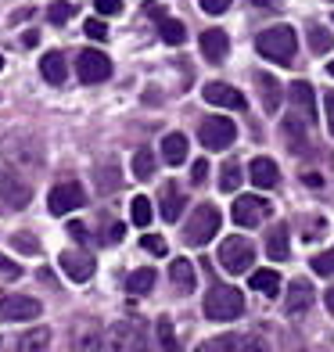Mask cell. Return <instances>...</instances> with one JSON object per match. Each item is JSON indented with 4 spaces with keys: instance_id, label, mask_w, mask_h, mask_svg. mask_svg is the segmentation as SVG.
I'll list each match as a JSON object with an SVG mask.
<instances>
[{
    "instance_id": "obj_33",
    "label": "cell",
    "mask_w": 334,
    "mask_h": 352,
    "mask_svg": "<svg viewBox=\"0 0 334 352\" xmlns=\"http://www.w3.org/2000/svg\"><path fill=\"white\" fill-rule=\"evenodd\" d=\"M309 47H313L316 54H327L331 47H334L331 29H327V25H313V29H309Z\"/></svg>"
},
{
    "instance_id": "obj_36",
    "label": "cell",
    "mask_w": 334,
    "mask_h": 352,
    "mask_svg": "<svg viewBox=\"0 0 334 352\" xmlns=\"http://www.w3.org/2000/svg\"><path fill=\"white\" fill-rule=\"evenodd\" d=\"M69 19H72V4H69V0H54V4L47 8V22H51V25H65Z\"/></svg>"
},
{
    "instance_id": "obj_15",
    "label": "cell",
    "mask_w": 334,
    "mask_h": 352,
    "mask_svg": "<svg viewBox=\"0 0 334 352\" xmlns=\"http://www.w3.org/2000/svg\"><path fill=\"white\" fill-rule=\"evenodd\" d=\"M72 352H104V334L93 320H79L72 327Z\"/></svg>"
},
{
    "instance_id": "obj_47",
    "label": "cell",
    "mask_w": 334,
    "mask_h": 352,
    "mask_svg": "<svg viewBox=\"0 0 334 352\" xmlns=\"http://www.w3.org/2000/svg\"><path fill=\"white\" fill-rule=\"evenodd\" d=\"M144 248H148L151 255H166V241H162V237H151V234H148V237H144Z\"/></svg>"
},
{
    "instance_id": "obj_12",
    "label": "cell",
    "mask_w": 334,
    "mask_h": 352,
    "mask_svg": "<svg viewBox=\"0 0 334 352\" xmlns=\"http://www.w3.org/2000/svg\"><path fill=\"white\" fill-rule=\"evenodd\" d=\"M58 263H61V270H65V277L76 280V284H83V280L93 277V255L79 252V248H65L58 255Z\"/></svg>"
},
{
    "instance_id": "obj_38",
    "label": "cell",
    "mask_w": 334,
    "mask_h": 352,
    "mask_svg": "<svg viewBox=\"0 0 334 352\" xmlns=\"http://www.w3.org/2000/svg\"><path fill=\"white\" fill-rule=\"evenodd\" d=\"M130 216H133L137 227H148V223H151V201H148L144 195H137V198H133V209H130Z\"/></svg>"
},
{
    "instance_id": "obj_20",
    "label": "cell",
    "mask_w": 334,
    "mask_h": 352,
    "mask_svg": "<svg viewBox=\"0 0 334 352\" xmlns=\"http://www.w3.org/2000/svg\"><path fill=\"white\" fill-rule=\"evenodd\" d=\"M256 87H259V98H263V108L269 111V116H277V108L284 101V90L277 83V76L269 72H256Z\"/></svg>"
},
{
    "instance_id": "obj_32",
    "label": "cell",
    "mask_w": 334,
    "mask_h": 352,
    "mask_svg": "<svg viewBox=\"0 0 334 352\" xmlns=\"http://www.w3.org/2000/svg\"><path fill=\"white\" fill-rule=\"evenodd\" d=\"M158 345H162V352H180L177 327H172V320H169V316L158 320Z\"/></svg>"
},
{
    "instance_id": "obj_35",
    "label": "cell",
    "mask_w": 334,
    "mask_h": 352,
    "mask_svg": "<svg viewBox=\"0 0 334 352\" xmlns=\"http://www.w3.org/2000/svg\"><path fill=\"white\" fill-rule=\"evenodd\" d=\"M241 187V166L237 162H227L219 173V190H237Z\"/></svg>"
},
{
    "instance_id": "obj_43",
    "label": "cell",
    "mask_w": 334,
    "mask_h": 352,
    "mask_svg": "<svg viewBox=\"0 0 334 352\" xmlns=\"http://www.w3.org/2000/svg\"><path fill=\"white\" fill-rule=\"evenodd\" d=\"M205 176H209V162H205V158H198V162L190 166V184L201 187V184H205Z\"/></svg>"
},
{
    "instance_id": "obj_49",
    "label": "cell",
    "mask_w": 334,
    "mask_h": 352,
    "mask_svg": "<svg viewBox=\"0 0 334 352\" xmlns=\"http://www.w3.org/2000/svg\"><path fill=\"white\" fill-rule=\"evenodd\" d=\"M33 14H36L33 8H19V11L11 14V22H14V25H19V22H29V19H33Z\"/></svg>"
},
{
    "instance_id": "obj_54",
    "label": "cell",
    "mask_w": 334,
    "mask_h": 352,
    "mask_svg": "<svg viewBox=\"0 0 334 352\" xmlns=\"http://www.w3.org/2000/svg\"><path fill=\"white\" fill-rule=\"evenodd\" d=\"M324 302H327V309H331V313H334V284H331V287H327V295H324Z\"/></svg>"
},
{
    "instance_id": "obj_57",
    "label": "cell",
    "mask_w": 334,
    "mask_h": 352,
    "mask_svg": "<svg viewBox=\"0 0 334 352\" xmlns=\"http://www.w3.org/2000/svg\"><path fill=\"white\" fill-rule=\"evenodd\" d=\"M0 69H4V58H0Z\"/></svg>"
},
{
    "instance_id": "obj_5",
    "label": "cell",
    "mask_w": 334,
    "mask_h": 352,
    "mask_svg": "<svg viewBox=\"0 0 334 352\" xmlns=\"http://www.w3.org/2000/svg\"><path fill=\"white\" fill-rule=\"evenodd\" d=\"M104 352H148L144 327L133 324V320L111 324V327H108V334H104Z\"/></svg>"
},
{
    "instance_id": "obj_1",
    "label": "cell",
    "mask_w": 334,
    "mask_h": 352,
    "mask_svg": "<svg viewBox=\"0 0 334 352\" xmlns=\"http://www.w3.org/2000/svg\"><path fill=\"white\" fill-rule=\"evenodd\" d=\"M0 155H4V162L19 173H33V169L43 166V144L33 133H8L0 140Z\"/></svg>"
},
{
    "instance_id": "obj_9",
    "label": "cell",
    "mask_w": 334,
    "mask_h": 352,
    "mask_svg": "<svg viewBox=\"0 0 334 352\" xmlns=\"http://www.w3.org/2000/svg\"><path fill=\"white\" fill-rule=\"evenodd\" d=\"M234 223H237V227H259V223L269 216V201L266 198H259V195H245V198H237L234 201Z\"/></svg>"
},
{
    "instance_id": "obj_8",
    "label": "cell",
    "mask_w": 334,
    "mask_h": 352,
    "mask_svg": "<svg viewBox=\"0 0 334 352\" xmlns=\"http://www.w3.org/2000/svg\"><path fill=\"white\" fill-rule=\"evenodd\" d=\"M198 137H201V144L209 151H223V148H230L234 144V137H237V126L230 122V119H205L201 122V130H198Z\"/></svg>"
},
{
    "instance_id": "obj_28",
    "label": "cell",
    "mask_w": 334,
    "mask_h": 352,
    "mask_svg": "<svg viewBox=\"0 0 334 352\" xmlns=\"http://www.w3.org/2000/svg\"><path fill=\"white\" fill-rule=\"evenodd\" d=\"M248 284L256 287V292L269 295V298H277V292H280V277H277V270H256V274L248 277Z\"/></svg>"
},
{
    "instance_id": "obj_44",
    "label": "cell",
    "mask_w": 334,
    "mask_h": 352,
    "mask_svg": "<svg viewBox=\"0 0 334 352\" xmlns=\"http://www.w3.org/2000/svg\"><path fill=\"white\" fill-rule=\"evenodd\" d=\"M230 4H234V0H201V11L205 14H223Z\"/></svg>"
},
{
    "instance_id": "obj_24",
    "label": "cell",
    "mask_w": 334,
    "mask_h": 352,
    "mask_svg": "<svg viewBox=\"0 0 334 352\" xmlns=\"http://www.w3.org/2000/svg\"><path fill=\"white\" fill-rule=\"evenodd\" d=\"M51 349V331L47 327H29L25 334H19L11 352H47Z\"/></svg>"
},
{
    "instance_id": "obj_22",
    "label": "cell",
    "mask_w": 334,
    "mask_h": 352,
    "mask_svg": "<svg viewBox=\"0 0 334 352\" xmlns=\"http://www.w3.org/2000/svg\"><path fill=\"white\" fill-rule=\"evenodd\" d=\"M183 209H187V201H183V195H180L177 180H166V184H162V219H166V223H177Z\"/></svg>"
},
{
    "instance_id": "obj_23",
    "label": "cell",
    "mask_w": 334,
    "mask_h": 352,
    "mask_svg": "<svg viewBox=\"0 0 334 352\" xmlns=\"http://www.w3.org/2000/svg\"><path fill=\"white\" fill-rule=\"evenodd\" d=\"M169 280H172V287H177L180 295L194 292L198 274H194V266H190V259H172V263H169Z\"/></svg>"
},
{
    "instance_id": "obj_26",
    "label": "cell",
    "mask_w": 334,
    "mask_h": 352,
    "mask_svg": "<svg viewBox=\"0 0 334 352\" xmlns=\"http://www.w3.org/2000/svg\"><path fill=\"white\" fill-rule=\"evenodd\" d=\"M266 255H269V259H277V263H284V259L291 255V245H288V223H277V227L266 234Z\"/></svg>"
},
{
    "instance_id": "obj_41",
    "label": "cell",
    "mask_w": 334,
    "mask_h": 352,
    "mask_svg": "<svg viewBox=\"0 0 334 352\" xmlns=\"http://www.w3.org/2000/svg\"><path fill=\"white\" fill-rule=\"evenodd\" d=\"M93 8H98L104 19H115V14L122 11V0H93Z\"/></svg>"
},
{
    "instance_id": "obj_45",
    "label": "cell",
    "mask_w": 334,
    "mask_h": 352,
    "mask_svg": "<svg viewBox=\"0 0 334 352\" xmlns=\"http://www.w3.org/2000/svg\"><path fill=\"white\" fill-rule=\"evenodd\" d=\"M0 274H4V277H22V266L11 263L8 255H0Z\"/></svg>"
},
{
    "instance_id": "obj_51",
    "label": "cell",
    "mask_w": 334,
    "mask_h": 352,
    "mask_svg": "<svg viewBox=\"0 0 334 352\" xmlns=\"http://www.w3.org/2000/svg\"><path fill=\"white\" fill-rule=\"evenodd\" d=\"M69 234L76 237V241H87V227H83V223H76V219L69 223Z\"/></svg>"
},
{
    "instance_id": "obj_55",
    "label": "cell",
    "mask_w": 334,
    "mask_h": 352,
    "mask_svg": "<svg viewBox=\"0 0 334 352\" xmlns=\"http://www.w3.org/2000/svg\"><path fill=\"white\" fill-rule=\"evenodd\" d=\"M327 72H331V76H334V61H331V65H327Z\"/></svg>"
},
{
    "instance_id": "obj_30",
    "label": "cell",
    "mask_w": 334,
    "mask_h": 352,
    "mask_svg": "<svg viewBox=\"0 0 334 352\" xmlns=\"http://www.w3.org/2000/svg\"><path fill=\"white\" fill-rule=\"evenodd\" d=\"M155 151H148V148H140V151H133V176L137 180H151L155 176Z\"/></svg>"
},
{
    "instance_id": "obj_56",
    "label": "cell",
    "mask_w": 334,
    "mask_h": 352,
    "mask_svg": "<svg viewBox=\"0 0 334 352\" xmlns=\"http://www.w3.org/2000/svg\"><path fill=\"white\" fill-rule=\"evenodd\" d=\"M0 212H8V209H4V201H0Z\"/></svg>"
},
{
    "instance_id": "obj_14",
    "label": "cell",
    "mask_w": 334,
    "mask_h": 352,
    "mask_svg": "<svg viewBox=\"0 0 334 352\" xmlns=\"http://www.w3.org/2000/svg\"><path fill=\"white\" fill-rule=\"evenodd\" d=\"M29 198H33L29 184H22L14 173H0V201H4V209H25Z\"/></svg>"
},
{
    "instance_id": "obj_34",
    "label": "cell",
    "mask_w": 334,
    "mask_h": 352,
    "mask_svg": "<svg viewBox=\"0 0 334 352\" xmlns=\"http://www.w3.org/2000/svg\"><path fill=\"white\" fill-rule=\"evenodd\" d=\"M194 352H237V334H223V338L201 342Z\"/></svg>"
},
{
    "instance_id": "obj_29",
    "label": "cell",
    "mask_w": 334,
    "mask_h": 352,
    "mask_svg": "<svg viewBox=\"0 0 334 352\" xmlns=\"http://www.w3.org/2000/svg\"><path fill=\"white\" fill-rule=\"evenodd\" d=\"M155 280H158V274L151 266H144V270H133L130 280H126V287H130V295H148L155 287Z\"/></svg>"
},
{
    "instance_id": "obj_19",
    "label": "cell",
    "mask_w": 334,
    "mask_h": 352,
    "mask_svg": "<svg viewBox=\"0 0 334 352\" xmlns=\"http://www.w3.org/2000/svg\"><path fill=\"white\" fill-rule=\"evenodd\" d=\"M313 284L306 280V277H298V280H291V287H288V298H284V309H288L291 316L295 313H306L309 306H313Z\"/></svg>"
},
{
    "instance_id": "obj_11",
    "label": "cell",
    "mask_w": 334,
    "mask_h": 352,
    "mask_svg": "<svg viewBox=\"0 0 334 352\" xmlns=\"http://www.w3.org/2000/svg\"><path fill=\"white\" fill-rule=\"evenodd\" d=\"M76 76L83 79V83H104V79L111 76L108 54H101V51H83V54L76 58Z\"/></svg>"
},
{
    "instance_id": "obj_46",
    "label": "cell",
    "mask_w": 334,
    "mask_h": 352,
    "mask_svg": "<svg viewBox=\"0 0 334 352\" xmlns=\"http://www.w3.org/2000/svg\"><path fill=\"white\" fill-rule=\"evenodd\" d=\"M324 108H327V130H331V137H334V90L324 94Z\"/></svg>"
},
{
    "instance_id": "obj_17",
    "label": "cell",
    "mask_w": 334,
    "mask_h": 352,
    "mask_svg": "<svg viewBox=\"0 0 334 352\" xmlns=\"http://www.w3.org/2000/svg\"><path fill=\"white\" fill-rule=\"evenodd\" d=\"M205 101L209 104H219V108H245V94L230 87V83H205Z\"/></svg>"
},
{
    "instance_id": "obj_7",
    "label": "cell",
    "mask_w": 334,
    "mask_h": 352,
    "mask_svg": "<svg viewBox=\"0 0 334 352\" xmlns=\"http://www.w3.org/2000/svg\"><path fill=\"white\" fill-rule=\"evenodd\" d=\"M83 205H87V190L76 180H61V184L51 187V195H47V209L54 216H65L72 209H83Z\"/></svg>"
},
{
    "instance_id": "obj_3",
    "label": "cell",
    "mask_w": 334,
    "mask_h": 352,
    "mask_svg": "<svg viewBox=\"0 0 334 352\" xmlns=\"http://www.w3.org/2000/svg\"><path fill=\"white\" fill-rule=\"evenodd\" d=\"M245 313V295L230 284H216L209 295H205V316L209 320H237Z\"/></svg>"
},
{
    "instance_id": "obj_13",
    "label": "cell",
    "mask_w": 334,
    "mask_h": 352,
    "mask_svg": "<svg viewBox=\"0 0 334 352\" xmlns=\"http://www.w3.org/2000/svg\"><path fill=\"white\" fill-rule=\"evenodd\" d=\"M280 137H284V144H288L291 155H306L309 151V122L302 116H288V119H284L280 122Z\"/></svg>"
},
{
    "instance_id": "obj_50",
    "label": "cell",
    "mask_w": 334,
    "mask_h": 352,
    "mask_svg": "<svg viewBox=\"0 0 334 352\" xmlns=\"http://www.w3.org/2000/svg\"><path fill=\"white\" fill-rule=\"evenodd\" d=\"M302 184H309L316 190V187H324V176L320 173H302Z\"/></svg>"
},
{
    "instance_id": "obj_48",
    "label": "cell",
    "mask_w": 334,
    "mask_h": 352,
    "mask_svg": "<svg viewBox=\"0 0 334 352\" xmlns=\"http://www.w3.org/2000/svg\"><path fill=\"white\" fill-rule=\"evenodd\" d=\"M122 234H126V227H122V223H111L104 241H108V245H119V241H122ZM104 241H101V245H104Z\"/></svg>"
},
{
    "instance_id": "obj_42",
    "label": "cell",
    "mask_w": 334,
    "mask_h": 352,
    "mask_svg": "<svg viewBox=\"0 0 334 352\" xmlns=\"http://www.w3.org/2000/svg\"><path fill=\"white\" fill-rule=\"evenodd\" d=\"M83 29H87V36H90V40H104V36H108V25H104V19H90Z\"/></svg>"
},
{
    "instance_id": "obj_58",
    "label": "cell",
    "mask_w": 334,
    "mask_h": 352,
    "mask_svg": "<svg viewBox=\"0 0 334 352\" xmlns=\"http://www.w3.org/2000/svg\"><path fill=\"white\" fill-rule=\"evenodd\" d=\"M0 345H4V342H0Z\"/></svg>"
},
{
    "instance_id": "obj_53",
    "label": "cell",
    "mask_w": 334,
    "mask_h": 352,
    "mask_svg": "<svg viewBox=\"0 0 334 352\" xmlns=\"http://www.w3.org/2000/svg\"><path fill=\"white\" fill-rule=\"evenodd\" d=\"M22 43H25V47H36V43H40V33H36V29H29V33L22 36Z\"/></svg>"
},
{
    "instance_id": "obj_2",
    "label": "cell",
    "mask_w": 334,
    "mask_h": 352,
    "mask_svg": "<svg viewBox=\"0 0 334 352\" xmlns=\"http://www.w3.org/2000/svg\"><path fill=\"white\" fill-rule=\"evenodd\" d=\"M256 47H259L263 58L277 61V65H291L295 51H298V36H295L291 25H274V29H263L256 36Z\"/></svg>"
},
{
    "instance_id": "obj_31",
    "label": "cell",
    "mask_w": 334,
    "mask_h": 352,
    "mask_svg": "<svg viewBox=\"0 0 334 352\" xmlns=\"http://www.w3.org/2000/svg\"><path fill=\"white\" fill-rule=\"evenodd\" d=\"M158 36H162L166 43H172V47H180L187 40V29L177 19H162V22H158Z\"/></svg>"
},
{
    "instance_id": "obj_21",
    "label": "cell",
    "mask_w": 334,
    "mask_h": 352,
    "mask_svg": "<svg viewBox=\"0 0 334 352\" xmlns=\"http://www.w3.org/2000/svg\"><path fill=\"white\" fill-rule=\"evenodd\" d=\"M201 54L219 65V61L230 54V36L223 33V29H205L201 33Z\"/></svg>"
},
{
    "instance_id": "obj_39",
    "label": "cell",
    "mask_w": 334,
    "mask_h": 352,
    "mask_svg": "<svg viewBox=\"0 0 334 352\" xmlns=\"http://www.w3.org/2000/svg\"><path fill=\"white\" fill-rule=\"evenodd\" d=\"M237 352H269V342L263 334H245V338H237Z\"/></svg>"
},
{
    "instance_id": "obj_40",
    "label": "cell",
    "mask_w": 334,
    "mask_h": 352,
    "mask_svg": "<svg viewBox=\"0 0 334 352\" xmlns=\"http://www.w3.org/2000/svg\"><path fill=\"white\" fill-rule=\"evenodd\" d=\"M313 274H320V277H334V248L316 255V259H313Z\"/></svg>"
},
{
    "instance_id": "obj_37",
    "label": "cell",
    "mask_w": 334,
    "mask_h": 352,
    "mask_svg": "<svg viewBox=\"0 0 334 352\" xmlns=\"http://www.w3.org/2000/svg\"><path fill=\"white\" fill-rule=\"evenodd\" d=\"M11 245H14V252H22V255H40V241H36L33 234H25V230L14 234Z\"/></svg>"
},
{
    "instance_id": "obj_52",
    "label": "cell",
    "mask_w": 334,
    "mask_h": 352,
    "mask_svg": "<svg viewBox=\"0 0 334 352\" xmlns=\"http://www.w3.org/2000/svg\"><path fill=\"white\" fill-rule=\"evenodd\" d=\"M252 4H256L259 11H277V8H280L277 0H252Z\"/></svg>"
},
{
    "instance_id": "obj_10",
    "label": "cell",
    "mask_w": 334,
    "mask_h": 352,
    "mask_svg": "<svg viewBox=\"0 0 334 352\" xmlns=\"http://www.w3.org/2000/svg\"><path fill=\"white\" fill-rule=\"evenodd\" d=\"M40 316V302L29 295H0V320L8 324H22V320H36Z\"/></svg>"
},
{
    "instance_id": "obj_18",
    "label": "cell",
    "mask_w": 334,
    "mask_h": 352,
    "mask_svg": "<svg viewBox=\"0 0 334 352\" xmlns=\"http://www.w3.org/2000/svg\"><path fill=\"white\" fill-rule=\"evenodd\" d=\"M248 180L256 184L259 190H269V187L280 184V169H277L274 158H256V162L248 166Z\"/></svg>"
},
{
    "instance_id": "obj_25",
    "label": "cell",
    "mask_w": 334,
    "mask_h": 352,
    "mask_svg": "<svg viewBox=\"0 0 334 352\" xmlns=\"http://www.w3.org/2000/svg\"><path fill=\"white\" fill-rule=\"evenodd\" d=\"M40 72H43V79L47 83H54V87H61L69 79V65H65V54L61 51H51V54H43V61H40Z\"/></svg>"
},
{
    "instance_id": "obj_6",
    "label": "cell",
    "mask_w": 334,
    "mask_h": 352,
    "mask_svg": "<svg viewBox=\"0 0 334 352\" xmlns=\"http://www.w3.org/2000/svg\"><path fill=\"white\" fill-rule=\"evenodd\" d=\"M256 263V248H252L248 237H227V241L219 245V266L227 270V274H248V266Z\"/></svg>"
},
{
    "instance_id": "obj_16",
    "label": "cell",
    "mask_w": 334,
    "mask_h": 352,
    "mask_svg": "<svg viewBox=\"0 0 334 352\" xmlns=\"http://www.w3.org/2000/svg\"><path fill=\"white\" fill-rule=\"evenodd\" d=\"M288 98L295 104V116H306V122L316 119V90L306 83V79H295V83L288 87Z\"/></svg>"
},
{
    "instance_id": "obj_27",
    "label": "cell",
    "mask_w": 334,
    "mask_h": 352,
    "mask_svg": "<svg viewBox=\"0 0 334 352\" xmlns=\"http://www.w3.org/2000/svg\"><path fill=\"white\" fill-rule=\"evenodd\" d=\"M162 158H166L169 166H180L183 158H187V137H183V133L162 137Z\"/></svg>"
},
{
    "instance_id": "obj_4",
    "label": "cell",
    "mask_w": 334,
    "mask_h": 352,
    "mask_svg": "<svg viewBox=\"0 0 334 352\" xmlns=\"http://www.w3.org/2000/svg\"><path fill=\"white\" fill-rule=\"evenodd\" d=\"M216 234H219V209H216V205H209V201H201L198 209L190 212L187 227H183V241L201 248V245H209Z\"/></svg>"
}]
</instances>
